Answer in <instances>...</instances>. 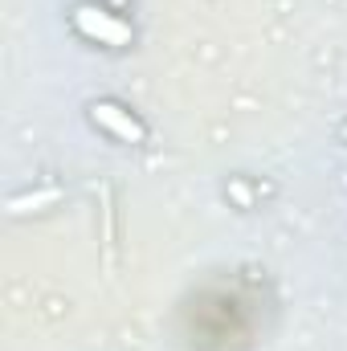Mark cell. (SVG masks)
I'll list each match as a JSON object with an SVG mask.
<instances>
[{
    "label": "cell",
    "instance_id": "1",
    "mask_svg": "<svg viewBox=\"0 0 347 351\" xmlns=\"http://www.w3.org/2000/svg\"><path fill=\"white\" fill-rule=\"evenodd\" d=\"M94 119H98V123H106V127H110L119 139H127V143H131V139H143V127H139V123H131V119H123V114H119V106H110V102L94 106Z\"/></svg>",
    "mask_w": 347,
    "mask_h": 351
},
{
    "label": "cell",
    "instance_id": "3",
    "mask_svg": "<svg viewBox=\"0 0 347 351\" xmlns=\"http://www.w3.org/2000/svg\"><path fill=\"white\" fill-rule=\"evenodd\" d=\"M115 4H123V0H115Z\"/></svg>",
    "mask_w": 347,
    "mask_h": 351
},
{
    "label": "cell",
    "instance_id": "4",
    "mask_svg": "<svg viewBox=\"0 0 347 351\" xmlns=\"http://www.w3.org/2000/svg\"><path fill=\"white\" fill-rule=\"evenodd\" d=\"M344 135H347V127H344Z\"/></svg>",
    "mask_w": 347,
    "mask_h": 351
},
{
    "label": "cell",
    "instance_id": "2",
    "mask_svg": "<svg viewBox=\"0 0 347 351\" xmlns=\"http://www.w3.org/2000/svg\"><path fill=\"white\" fill-rule=\"evenodd\" d=\"M78 25L86 29L90 37H102V41H127V29L119 25V21H106V16H94V8H82L78 12Z\"/></svg>",
    "mask_w": 347,
    "mask_h": 351
}]
</instances>
